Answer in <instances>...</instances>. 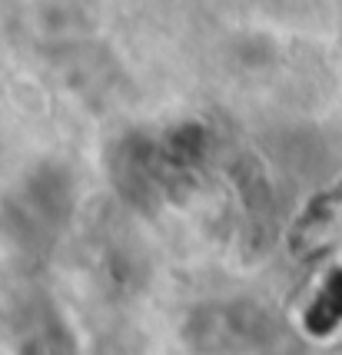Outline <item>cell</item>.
<instances>
[{"label":"cell","instance_id":"obj_1","mask_svg":"<svg viewBox=\"0 0 342 355\" xmlns=\"http://www.w3.org/2000/svg\"><path fill=\"white\" fill-rule=\"evenodd\" d=\"M31 206L37 216H60L70 206V183L60 170H44L31 183Z\"/></svg>","mask_w":342,"mask_h":355}]
</instances>
